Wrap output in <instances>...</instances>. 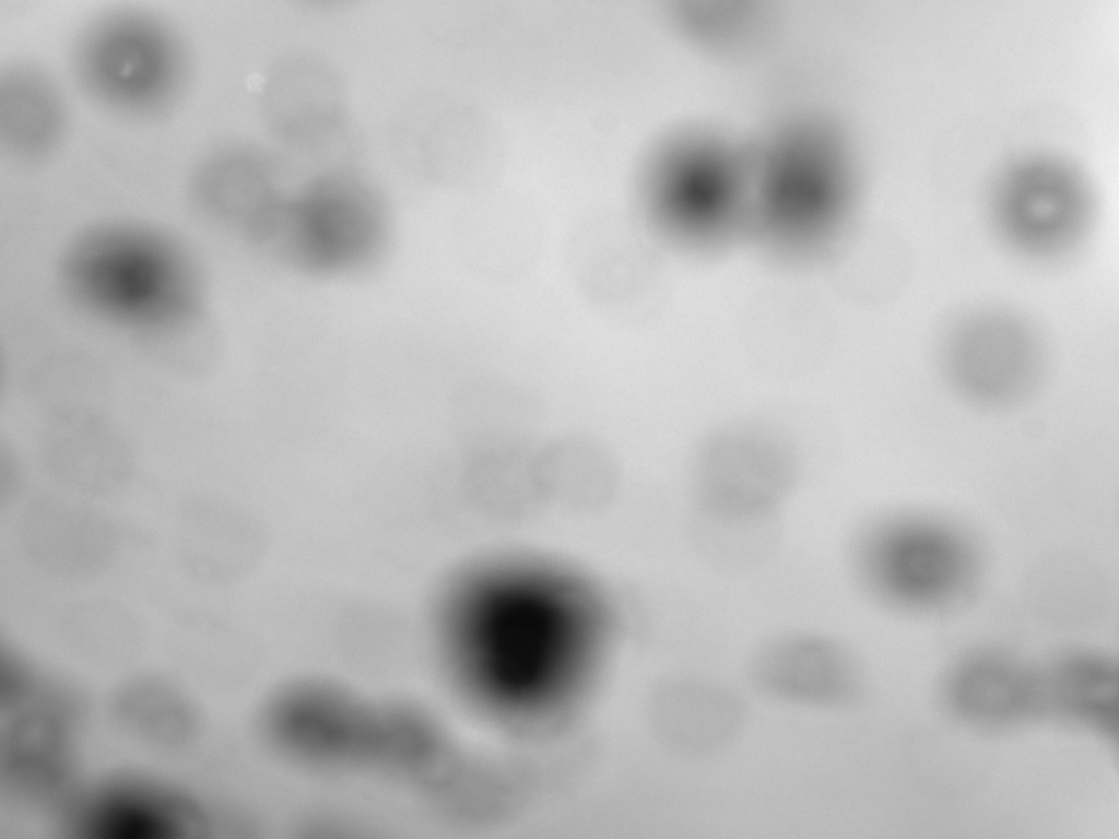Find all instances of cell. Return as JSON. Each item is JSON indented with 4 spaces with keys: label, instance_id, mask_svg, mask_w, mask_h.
Listing matches in <instances>:
<instances>
[{
    "label": "cell",
    "instance_id": "obj_17",
    "mask_svg": "<svg viewBox=\"0 0 1119 839\" xmlns=\"http://www.w3.org/2000/svg\"><path fill=\"white\" fill-rule=\"evenodd\" d=\"M117 710L131 731L155 744L177 746L195 732V713L188 702L163 684L130 686L120 695Z\"/></svg>",
    "mask_w": 1119,
    "mask_h": 839
},
{
    "label": "cell",
    "instance_id": "obj_2",
    "mask_svg": "<svg viewBox=\"0 0 1119 839\" xmlns=\"http://www.w3.org/2000/svg\"><path fill=\"white\" fill-rule=\"evenodd\" d=\"M70 85L97 113L131 125H156L191 94L196 57L184 28L166 13L115 3L84 19L66 52Z\"/></svg>",
    "mask_w": 1119,
    "mask_h": 839
},
{
    "label": "cell",
    "instance_id": "obj_16",
    "mask_svg": "<svg viewBox=\"0 0 1119 839\" xmlns=\"http://www.w3.org/2000/svg\"><path fill=\"white\" fill-rule=\"evenodd\" d=\"M761 654L758 674L784 698L808 704L848 699L855 670L848 650L833 638L813 633L785 634Z\"/></svg>",
    "mask_w": 1119,
    "mask_h": 839
},
{
    "label": "cell",
    "instance_id": "obj_13",
    "mask_svg": "<svg viewBox=\"0 0 1119 839\" xmlns=\"http://www.w3.org/2000/svg\"><path fill=\"white\" fill-rule=\"evenodd\" d=\"M38 457L54 487L95 501L125 491L139 466L126 435L95 411L54 416Z\"/></svg>",
    "mask_w": 1119,
    "mask_h": 839
},
{
    "label": "cell",
    "instance_id": "obj_14",
    "mask_svg": "<svg viewBox=\"0 0 1119 839\" xmlns=\"http://www.w3.org/2000/svg\"><path fill=\"white\" fill-rule=\"evenodd\" d=\"M186 795L153 779L115 777L79 803L84 839H189L201 820Z\"/></svg>",
    "mask_w": 1119,
    "mask_h": 839
},
{
    "label": "cell",
    "instance_id": "obj_12",
    "mask_svg": "<svg viewBox=\"0 0 1119 839\" xmlns=\"http://www.w3.org/2000/svg\"><path fill=\"white\" fill-rule=\"evenodd\" d=\"M263 542L256 517L225 496L191 492L175 508L174 558L197 581L221 583L240 578L256 567Z\"/></svg>",
    "mask_w": 1119,
    "mask_h": 839
},
{
    "label": "cell",
    "instance_id": "obj_1",
    "mask_svg": "<svg viewBox=\"0 0 1119 839\" xmlns=\"http://www.w3.org/2000/svg\"><path fill=\"white\" fill-rule=\"evenodd\" d=\"M61 261L66 286L78 304L122 329L169 328L200 303L202 285L191 248L155 222L96 220L70 238Z\"/></svg>",
    "mask_w": 1119,
    "mask_h": 839
},
{
    "label": "cell",
    "instance_id": "obj_9",
    "mask_svg": "<svg viewBox=\"0 0 1119 839\" xmlns=\"http://www.w3.org/2000/svg\"><path fill=\"white\" fill-rule=\"evenodd\" d=\"M15 542L22 560L40 576L84 582L113 568L122 534L116 519L95 500L54 487L21 504Z\"/></svg>",
    "mask_w": 1119,
    "mask_h": 839
},
{
    "label": "cell",
    "instance_id": "obj_18",
    "mask_svg": "<svg viewBox=\"0 0 1119 839\" xmlns=\"http://www.w3.org/2000/svg\"><path fill=\"white\" fill-rule=\"evenodd\" d=\"M28 468L11 446L0 447V509H10L26 498Z\"/></svg>",
    "mask_w": 1119,
    "mask_h": 839
},
{
    "label": "cell",
    "instance_id": "obj_3",
    "mask_svg": "<svg viewBox=\"0 0 1119 839\" xmlns=\"http://www.w3.org/2000/svg\"><path fill=\"white\" fill-rule=\"evenodd\" d=\"M845 558L863 594L900 611L931 612L963 602L988 567L985 548L968 525L914 508L882 511L862 521Z\"/></svg>",
    "mask_w": 1119,
    "mask_h": 839
},
{
    "label": "cell",
    "instance_id": "obj_6",
    "mask_svg": "<svg viewBox=\"0 0 1119 839\" xmlns=\"http://www.w3.org/2000/svg\"><path fill=\"white\" fill-rule=\"evenodd\" d=\"M934 359L954 400L975 411L999 413L1020 407L1039 391L1049 346L1029 315L1005 304L979 303L944 324Z\"/></svg>",
    "mask_w": 1119,
    "mask_h": 839
},
{
    "label": "cell",
    "instance_id": "obj_8",
    "mask_svg": "<svg viewBox=\"0 0 1119 839\" xmlns=\"http://www.w3.org/2000/svg\"><path fill=\"white\" fill-rule=\"evenodd\" d=\"M803 465L779 437L733 427L707 438L691 465L699 516L714 525L743 529L779 517L800 487Z\"/></svg>",
    "mask_w": 1119,
    "mask_h": 839
},
{
    "label": "cell",
    "instance_id": "obj_10",
    "mask_svg": "<svg viewBox=\"0 0 1119 839\" xmlns=\"http://www.w3.org/2000/svg\"><path fill=\"white\" fill-rule=\"evenodd\" d=\"M73 115L68 88L43 59L16 54L0 67V159L28 173L49 165L70 138Z\"/></svg>",
    "mask_w": 1119,
    "mask_h": 839
},
{
    "label": "cell",
    "instance_id": "obj_15",
    "mask_svg": "<svg viewBox=\"0 0 1119 839\" xmlns=\"http://www.w3.org/2000/svg\"><path fill=\"white\" fill-rule=\"evenodd\" d=\"M26 693L9 729V778L24 795L51 797L67 787L71 769L72 705L63 696Z\"/></svg>",
    "mask_w": 1119,
    "mask_h": 839
},
{
    "label": "cell",
    "instance_id": "obj_4",
    "mask_svg": "<svg viewBox=\"0 0 1119 839\" xmlns=\"http://www.w3.org/2000/svg\"><path fill=\"white\" fill-rule=\"evenodd\" d=\"M458 642L466 681L488 706L535 713L564 700L588 661L587 640L563 614L507 605L479 616Z\"/></svg>",
    "mask_w": 1119,
    "mask_h": 839
},
{
    "label": "cell",
    "instance_id": "obj_11",
    "mask_svg": "<svg viewBox=\"0 0 1119 839\" xmlns=\"http://www.w3.org/2000/svg\"><path fill=\"white\" fill-rule=\"evenodd\" d=\"M260 155L239 141L203 149L185 176L192 210L211 225L263 247L284 198L271 191Z\"/></svg>",
    "mask_w": 1119,
    "mask_h": 839
},
{
    "label": "cell",
    "instance_id": "obj_5",
    "mask_svg": "<svg viewBox=\"0 0 1119 839\" xmlns=\"http://www.w3.org/2000/svg\"><path fill=\"white\" fill-rule=\"evenodd\" d=\"M284 746L314 763L419 775L433 759V731L411 708L370 701L327 686L284 696L273 713Z\"/></svg>",
    "mask_w": 1119,
    "mask_h": 839
},
{
    "label": "cell",
    "instance_id": "obj_7",
    "mask_svg": "<svg viewBox=\"0 0 1119 839\" xmlns=\"http://www.w3.org/2000/svg\"><path fill=\"white\" fill-rule=\"evenodd\" d=\"M387 236V212L373 191L327 180L284 198L266 249L302 273L340 276L373 265Z\"/></svg>",
    "mask_w": 1119,
    "mask_h": 839
}]
</instances>
